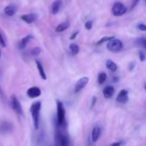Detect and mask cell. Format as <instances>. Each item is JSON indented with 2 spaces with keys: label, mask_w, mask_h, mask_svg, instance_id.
<instances>
[{
  "label": "cell",
  "mask_w": 146,
  "mask_h": 146,
  "mask_svg": "<svg viewBox=\"0 0 146 146\" xmlns=\"http://www.w3.org/2000/svg\"><path fill=\"white\" fill-rule=\"evenodd\" d=\"M36 64L37 69H38V74H39L41 78H42L43 80H46L47 77L46 75L45 71H44V67H43L42 64H41L38 61H36Z\"/></svg>",
  "instance_id": "17"
},
{
  "label": "cell",
  "mask_w": 146,
  "mask_h": 146,
  "mask_svg": "<svg viewBox=\"0 0 146 146\" xmlns=\"http://www.w3.org/2000/svg\"><path fill=\"white\" fill-rule=\"evenodd\" d=\"M61 0H56V1H54V3L52 4V6H51V13L53 14H54V15L58 14V12L60 10V8H61Z\"/></svg>",
  "instance_id": "16"
},
{
  "label": "cell",
  "mask_w": 146,
  "mask_h": 146,
  "mask_svg": "<svg viewBox=\"0 0 146 146\" xmlns=\"http://www.w3.org/2000/svg\"><path fill=\"white\" fill-rule=\"evenodd\" d=\"M41 52V49L39 47H35V48H33L31 50V55L34 56H37L39 55Z\"/></svg>",
  "instance_id": "24"
},
{
  "label": "cell",
  "mask_w": 146,
  "mask_h": 146,
  "mask_svg": "<svg viewBox=\"0 0 146 146\" xmlns=\"http://www.w3.org/2000/svg\"><path fill=\"white\" fill-rule=\"evenodd\" d=\"M10 104H11V107L14 112L18 115H22L23 114V110L22 107H21V104L19 101L18 98L15 96L14 95L11 96V98H10Z\"/></svg>",
  "instance_id": "5"
},
{
  "label": "cell",
  "mask_w": 146,
  "mask_h": 146,
  "mask_svg": "<svg viewBox=\"0 0 146 146\" xmlns=\"http://www.w3.org/2000/svg\"><path fill=\"white\" fill-rule=\"evenodd\" d=\"M0 45H1L2 47L6 46L5 40H4V37L2 36V35H1V33H0Z\"/></svg>",
  "instance_id": "27"
},
{
  "label": "cell",
  "mask_w": 146,
  "mask_h": 146,
  "mask_svg": "<svg viewBox=\"0 0 146 146\" xmlns=\"http://www.w3.org/2000/svg\"><path fill=\"white\" fill-rule=\"evenodd\" d=\"M114 90L113 86H107L104 88V91H103V94H104V98H110L113 96L114 94Z\"/></svg>",
  "instance_id": "12"
},
{
  "label": "cell",
  "mask_w": 146,
  "mask_h": 146,
  "mask_svg": "<svg viewBox=\"0 0 146 146\" xmlns=\"http://www.w3.org/2000/svg\"><path fill=\"white\" fill-rule=\"evenodd\" d=\"M70 51L73 55H76L79 52V47L76 44H71L69 46Z\"/></svg>",
  "instance_id": "20"
},
{
  "label": "cell",
  "mask_w": 146,
  "mask_h": 146,
  "mask_svg": "<svg viewBox=\"0 0 146 146\" xmlns=\"http://www.w3.org/2000/svg\"><path fill=\"white\" fill-rule=\"evenodd\" d=\"M54 146H64L61 141V131L57 129L54 135Z\"/></svg>",
  "instance_id": "15"
},
{
  "label": "cell",
  "mask_w": 146,
  "mask_h": 146,
  "mask_svg": "<svg viewBox=\"0 0 146 146\" xmlns=\"http://www.w3.org/2000/svg\"><path fill=\"white\" fill-rule=\"evenodd\" d=\"M138 29L141 31H146V24H139L138 25Z\"/></svg>",
  "instance_id": "28"
},
{
  "label": "cell",
  "mask_w": 146,
  "mask_h": 146,
  "mask_svg": "<svg viewBox=\"0 0 146 146\" xmlns=\"http://www.w3.org/2000/svg\"><path fill=\"white\" fill-rule=\"evenodd\" d=\"M106 47L108 50H109L111 52H118L122 50L123 45L121 40L114 38L108 41Z\"/></svg>",
  "instance_id": "2"
},
{
  "label": "cell",
  "mask_w": 146,
  "mask_h": 146,
  "mask_svg": "<svg viewBox=\"0 0 146 146\" xmlns=\"http://www.w3.org/2000/svg\"><path fill=\"white\" fill-rule=\"evenodd\" d=\"M127 11V8L121 2H116L112 7V14L115 17H120L123 15Z\"/></svg>",
  "instance_id": "4"
},
{
  "label": "cell",
  "mask_w": 146,
  "mask_h": 146,
  "mask_svg": "<svg viewBox=\"0 0 146 146\" xmlns=\"http://www.w3.org/2000/svg\"><path fill=\"white\" fill-rule=\"evenodd\" d=\"M121 144H122V142H121V141H120V142L113 143L111 144L110 146H121Z\"/></svg>",
  "instance_id": "32"
},
{
  "label": "cell",
  "mask_w": 146,
  "mask_h": 146,
  "mask_svg": "<svg viewBox=\"0 0 146 146\" xmlns=\"http://www.w3.org/2000/svg\"><path fill=\"white\" fill-rule=\"evenodd\" d=\"M106 68H108V70H110L111 71H112V72L116 71L117 68H118L116 64H115L113 61H111V60H108V61H106Z\"/></svg>",
  "instance_id": "19"
},
{
  "label": "cell",
  "mask_w": 146,
  "mask_h": 146,
  "mask_svg": "<svg viewBox=\"0 0 146 146\" xmlns=\"http://www.w3.org/2000/svg\"><path fill=\"white\" fill-rule=\"evenodd\" d=\"M115 38L114 36H105V37H104V38H101V39H100L99 41L96 43V44L97 45H101V44H103L104 43L106 42V41H108H108H111V39H113V38Z\"/></svg>",
  "instance_id": "22"
},
{
  "label": "cell",
  "mask_w": 146,
  "mask_h": 146,
  "mask_svg": "<svg viewBox=\"0 0 146 146\" xmlns=\"http://www.w3.org/2000/svg\"><path fill=\"white\" fill-rule=\"evenodd\" d=\"M135 42H136V44H138V46H143V48H145L146 49V38H138Z\"/></svg>",
  "instance_id": "23"
},
{
  "label": "cell",
  "mask_w": 146,
  "mask_h": 146,
  "mask_svg": "<svg viewBox=\"0 0 146 146\" xmlns=\"http://www.w3.org/2000/svg\"><path fill=\"white\" fill-rule=\"evenodd\" d=\"M70 26V23L69 21H64V22H62L60 24H58V26L56 27V32H63V31H64L65 30H66Z\"/></svg>",
  "instance_id": "18"
},
{
  "label": "cell",
  "mask_w": 146,
  "mask_h": 146,
  "mask_svg": "<svg viewBox=\"0 0 146 146\" xmlns=\"http://www.w3.org/2000/svg\"><path fill=\"white\" fill-rule=\"evenodd\" d=\"M17 7L14 4H10L4 9V13L9 17H12L17 12Z\"/></svg>",
  "instance_id": "14"
},
{
  "label": "cell",
  "mask_w": 146,
  "mask_h": 146,
  "mask_svg": "<svg viewBox=\"0 0 146 146\" xmlns=\"http://www.w3.org/2000/svg\"><path fill=\"white\" fill-rule=\"evenodd\" d=\"M37 17H38L36 14H28L21 16V19L27 24H31V23L36 21Z\"/></svg>",
  "instance_id": "10"
},
{
  "label": "cell",
  "mask_w": 146,
  "mask_h": 146,
  "mask_svg": "<svg viewBox=\"0 0 146 146\" xmlns=\"http://www.w3.org/2000/svg\"><path fill=\"white\" fill-rule=\"evenodd\" d=\"M85 27L87 30H91L93 27V22L91 21H88L86 22Z\"/></svg>",
  "instance_id": "26"
},
{
  "label": "cell",
  "mask_w": 146,
  "mask_h": 146,
  "mask_svg": "<svg viewBox=\"0 0 146 146\" xmlns=\"http://www.w3.org/2000/svg\"><path fill=\"white\" fill-rule=\"evenodd\" d=\"M0 95L2 96H3V92H2V91H1V88H0Z\"/></svg>",
  "instance_id": "34"
},
{
  "label": "cell",
  "mask_w": 146,
  "mask_h": 146,
  "mask_svg": "<svg viewBox=\"0 0 146 146\" xmlns=\"http://www.w3.org/2000/svg\"><path fill=\"white\" fill-rule=\"evenodd\" d=\"M57 123L58 125H62L65 121V109L63 103L57 101Z\"/></svg>",
  "instance_id": "3"
},
{
  "label": "cell",
  "mask_w": 146,
  "mask_h": 146,
  "mask_svg": "<svg viewBox=\"0 0 146 146\" xmlns=\"http://www.w3.org/2000/svg\"><path fill=\"white\" fill-rule=\"evenodd\" d=\"M27 94L28 97L31 98H35L40 96L41 94V91L39 88L36 86L31 87L27 91Z\"/></svg>",
  "instance_id": "8"
},
{
  "label": "cell",
  "mask_w": 146,
  "mask_h": 146,
  "mask_svg": "<svg viewBox=\"0 0 146 146\" xmlns=\"http://www.w3.org/2000/svg\"><path fill=\"white\" fill-rule=\"evenodd\" d=\"M101 128L98 126H95L92 130V133H91V139L94 143H96L98 141L99 139L100 136H101Z\"/></svg>",
  "instance_id": "11"
},
{
  "label": "cell",
  "mask_w": 146,
  "mask_h": 146,
  "mask_svg": "<svg viewBox=\"0 0 146 146\" xmlns=\"http://www.w3.org/2000/svg\"><path fill=\"white\" fill-rule=\"evenodd\" d=\"M140 1V0H134V2H133V7H135V5H136V4H138V1Z\"/></svg>",
  "instance_id": "33"
},
{
  "label": "cell",
  "mask_w": 146,
  "mask_h": 146,
  "mask_svg": "<svg viewBox=\"0 0 146 146\" xmlns=\"http://www.w3.org/2000/svg\"><path fill=\"white\" fill-rule=\"evenodd\" d=\"M138 54H139L140 61H142V62L145 61L146 59V56H145V53H144L143 51H140L139 53H138Z\"/></svg>",
  "instance_id": "25"
},
{
  "label": "cell",
  "mask_w": 146,
  "mask_h": 146,
  "mask_svg": "<svg viewBox=\"0 0 146 146\" xmlns=\"http://www.w3.org/2000/svg\"><path fill=\"white\" fill-rule=\"evenodd\" d=\"M107 78V75L105 72H101L98 74V82L100 85L104 84L106 81Z\"/></svg>",
  "instance_id": "21"
},
{
  "label": "cell",
  "mask_w": 146,
  "mask_h": 146,
  "mask_svg": "<svg viewBox=\"0 0 146 146\" xmlns=\"http://www.w3.org/2000/svg\"><path fill=\"white\" fill-rule=\"evenodd\" d=\"M135 63H133V62H131V64H129V71H133V69L134 68H135Z\"/></svg>",
  "instance_id": "31"
},
{
  "label": "cell",
  "mask_w": 146,
  "mask_h": 146,
  "mask_svg": "<svg viewBox=\"0 0 146 146\" xmlns=\"http://www.w3.org/2000/svg\"><path fill=\"white\" fill-rule=\"evenodd\" d=\"M97 101V98L96 96H94L92 98V100H91V107H94L95 106L96 104Z\"/></svg>",
  "instance_id": "29"
},
{
  "label": "cell",
  "mask_w": 146,
  "mask_h": 146,
  "mask_svg": "<svg viewBox=\"0 0 146 146\" xmlns=\"http://www.w3.org/2000/svg\"><path fill=\"white\" fill-rule=\"evenodd\" d=\"M88 81H89V78L86 76L82 77L80 79H78L77 81L75 87H74V93L77 94L79 91H81L83 88H85L87 84H88Z\"/></svg>",
  "instance_id": "6"
},
{
  "label": "cell",
  "mask_w": 146,
  "mask_h": 146,
  "mask_svg": "<svg viewBox=\"0 0 146 146\" xmlns=\"http://www.w3.org/2000/svg\"><path fill=\"white\" fill-rule=\"evenodd\" d=\"M144 88H145V90L146 91V83L145 84H144Z\"/></svg>",
  "instance_id": "35"
},
{
  "label": "cell",
  "mask_w": 146,
  "mask_h": 146,
  "mask_svg": "<svg viewBox=\"0 0 146 146\" xmlns=\"http://www.w3.org/2000/svg\"><path fill=\"white\" fill-rule=\"evenodd\" d=\"M41 104L40 101H36L31 105L30 108V112H31V117L33 119L34 128L37 130L39 127V113L41 111Z\"/></svg>",
  "instance_id": "1"
},
{
  "label": "cell",
  "mask_w": 146,
  "mask_h": 146,
  "mask_svg": "<svg viewBox=\"0 0 146 146\" xmlns=\"http://www.w3.org/2000/svg\"><path fill=\"white\" fill-rule=\"evenodd\" d=\"M128 91L127 90L123 89L118 94L116 98V101L120 104H125L128 102Z\"/></svg>",
  "instance_id": "9"
},
{
  "label": "cell",
  "mask_w": 146,
  "mask_h": 146,
  "mask_svg": "<svg viewBox=\"0 0 146 146\" xmlns=\"http://www.w3.org/2000/svg\"><path fill=\"white\" fill-rule=\"evenodd\" d=\"M33 38H34V36H33L32 35H31V34H29V35L24 37V38L21 40L19 44V48H21V49L25 48L26 46H27V44H29V42Z\"/></svg>",
  "instance_id": "13"
},
{
  "label": "cell",
  "mask_w": 146,
  "mask_h": 146,
  "mask_svg": "<svg viewBox=\"0 0 146 146\" xmlns=\"http://www.w3.org/2000/svg\"><path fill=\"white\" fill-rule=\"evenodd\" d=\"M0 57H1V51H0Z\"/></svg>",
  "instance_id": "36"
},
{
  "label": "cell",
  "mask_w": 146,
  "mask_h": 146,
  "mask_svg": "<svg viewBox=\"0 0 146 146\" xmlns=\"http://www.w3.org/2000/svg\"><path fill=\"white\" fill-rule=\"evenodd\" d=\"M78 31H76V32H75V33H73L72 35H71V37H70V39L71 40L75 39L77 35H78Z\"/></svg>",
  "instance_id": "30"
},
{
  "label": "cell",
  "mask_w": 146,
  "mask_h": 146,
  "mask_svg": "<svg viewBox=\"0 0 146 146\" xmlns=\"http://www.w3.org/2000/svg\"><path fill=\"white\" fill-rule=\"evenodd\" d=\"M13 130V125L8 121H2L0 123V133L2 134H7Z\"/></svg>",
  "instance_id": "7"
}]
</instances>
